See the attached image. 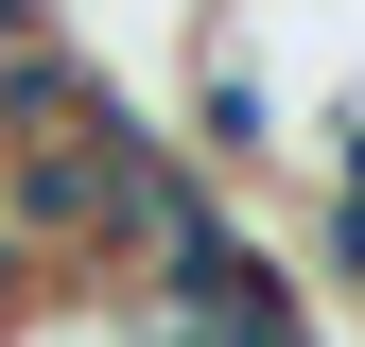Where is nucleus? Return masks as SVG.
<instances>
[{
  "instance_id": "f257e3e1",
  "label": "nucleus",
  "mask_w": 365,
  "mask_h": 347,
  "mask_svg": "<svg viewBox=\"0 0 365 347\" xmlns=\"http://www.w3.org/2000/svg\"><path fill=\"white\" fill-rule=\"evenodd\" d=\"M174 139H192V156L226 174V191L296 156V139H279V70L244 53V18H226V0H192V122H174Z\"/></svg>"
},
{
  "instance_id": "f03ea898",
  "label": "nucleus",
  "mask_w": 365,
  "mask_h": 347,
  "mask_svg": "<svg viewBox=\"0 0 365 347\" xmlns=\"http://www.w3.org/2000/svg\"><path fill=\"white\" fill-rule=\"evenodd\" d=\"M313 156H331V191H313V278H331V295H365V105H348Z\"/></svg>"
},
{
  "instance_id": "7ed1b4c3",
  "label": "nucleus",
  "mask_w": 365,
  "mask_h": 347,
  "mask_svg": "<svg viewBox=\"0 0 365 347\" xmlns=\"http://www.w3.org/2000/svg\"><path fill=\"white\" fill-rule=\"evenodd\" d=\"M18 347H140V313H122V295H87V278H70V295H53V313H35V330H18Z\"/></svg>"
},
{
  "instance_id": "20e7f679",
  "label": "nucleus",
  "mask_w": 365,
  "mask_h": 347,
  "mask_svg": "<svg viewBox=\"0 0 365 347\" xmlns=\"http://www.w3.org/2000/svg\"><path fill=\"white\" fill-rule=\"evenodd\" d=\"M53 295H70V278H53V260H35V243H18V226H0V347H18V330H35V313H53Z\"/></svg>"
}]
</instances>
